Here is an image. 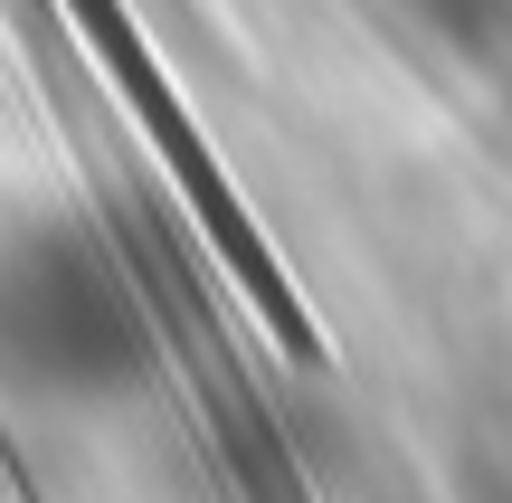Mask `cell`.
Here are the masks:
<instances>
[{
    "label": "cell",
    "mask_w": 512,
    "mask_h": 503,
    "mask_svg": "<svg viewBox=\"0 0 512 503\" xmlns=\"http://www.w3.org/2000/svg\"><path fill=\"white\" fill-rule=\"evenodd\" d=\"M152 361L133 276L67 219L0 228V371L48 399H114Z\"/></svg>",
    "instance_id": "6da1fadb"
}]
</instances>
